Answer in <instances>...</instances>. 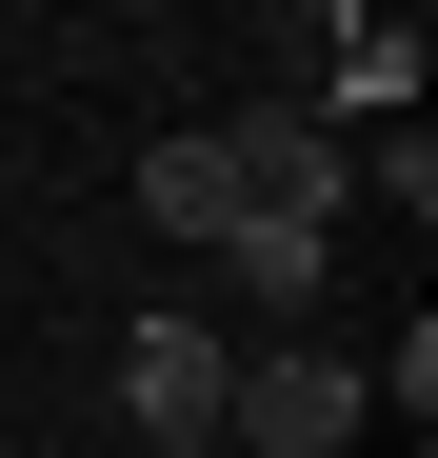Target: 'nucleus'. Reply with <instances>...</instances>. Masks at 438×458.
<instances>
[{"label":"nucleus","instance_id":"obj_1","mask_svg":"<svg viewBox=\"0 0 438 458\" xmlns=\"http://www.w3.org/2000/svg\"><path fill=\"white\" fill-rule=\"evenodd\" d=\"M358 419H379V378H358V359H240V378H219V438H240V458H358Z\"/></svg>","mask_w":438,"mask_h":458},{"label":"nucleus","instance_id":"obj_2","mask_svg":"<svg viewBox=\"0 0 438 458\" xmlns=\"http://www.w3.org/2000/svg\"><path fill=\"white\" fill-rule=\"evenodd\" d=\"M219 160H240V219H319V240H339V180H358V140H339L319 100H240V120H219Z\"/></svg>","mask_w":438,"mask_h":458},{"label":"nucleus","instance_id":"obj_3","mask_svg":"<svg viewBox=\"0 0 438 458\" xmlns=\"http://www.w3.org/2000/svg\"><path fill=\"white\" fill-rule=\"evenodd\" d=\"M299 60H319V120H358V140L418 120V21H379V0H299Z\"/></svg>","mask_w":438,"mask_h":458},{"label":"nucleus","instance_id":"obj_4","mask_svg":"<svg viewBox=\"0 0 438 458\" xmlns=\"http://www.w3.org/2000/svg\"><path fill=\"white\" fill-rule=\"evenodd\" d=\"M219 378H240V339L219 319H120V438H219Z\"/></svg>","mask_w":438,"mask_h":458},{"label":"nucleus","instance_id":"obj_5","mask_svg":"<svg viewBox=\"0 0 438 458\" xmlns=\"http://www.w3.org/2000/svg\"><path fill=\"white\" fill-rule=\"evenodd\" d=\"M139 219H160V240H219V219H240V160H219L199 120H180V140H139Z\"/></svg>","mask_w":438,"mask_h":458},{"label":"nucleus","instance_id":"obj_6","mask_svg":"<svg viewBox=\"0 0 438 458\" xmlns=\"http://www.w3.org/2000/svg\"><path fill=\"white\" fill-rule=\"evenodd\" d=\"M219 259H240V299H279V319L339 279V240H319V219H219Z\"/></svg>","mask_w":438,"mask_h":458},{"label":"nucleus","instance_id":"obj_7","mask_svg":"<svg viewBox=\"0 0 438 458\" xmlns=\"http://www.w3.org/2000/svg\"><path fill=\"white\" fill-rule=\"evenodd\" d=\"M120 458H219V438H120Z\"/></svg>","mask_w":438,"mask_h":458}]
</instances>
